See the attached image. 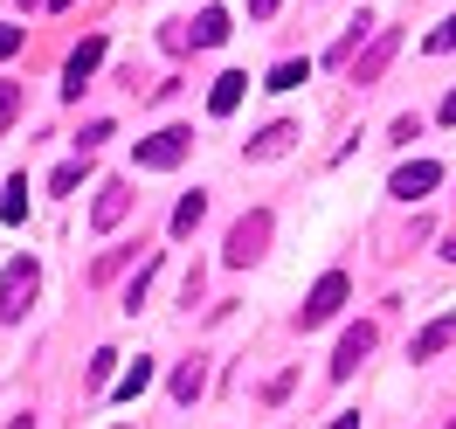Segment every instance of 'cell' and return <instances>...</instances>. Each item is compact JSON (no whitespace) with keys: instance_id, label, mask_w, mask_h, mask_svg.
Masks as SVG:
<instances>
[{"instance_id":"6da1fadb","label":"cell","mask_w":456,"mask_h":429,"mask_svg":"<svg viewBox=\"0 0 456 429\" xmlns=\"http://www.w3.org/2000/svg\"><path fill=\"white\" fill-rule=\"evenodd\" d=\"M35 285H42V270H35V257H14V263H7V277H0V326H14V318L28 312Z\"/></svg>"},{"instance_id":"7a4b0ae2","label":"cell","mask_w":456,"mask_h":429,"mask_svg":"<svg viewBox=\"0 0 456 429\" xmlns=\"http://www.w3.org/2000/svg\"><path fill=\"white\" fill-rule=\"evenodd\" d=\"M339 305H346V277H339V270H325V277L312 285V298L297 305V326H305V333H318L325 318H339Z\"/></svg>"},{"instance_id":"3957f363","label":"cell","mask_w":456,"mask_h":429,"mask_svg":"<svg viewBox=\"0 0 456 429\" xmlns=\"http://www.w3.org/2000/svg\"><path fill=\"white\" fill-rule=\"evenodd\" d=\"M263 243H270V208H249V215L228 229V250H222V257H228V263H256Z\"/></svg>"},{"instance_id":"277c9868","label":"cell","mask_w":456,"mask_h":429,"mask_svg":"<svg viewBox=\"0 0 456 429\" xmlns=\"http://www.w3.org/2000/svg\"><path fill=\"white\" fill-rule=\"evenodd\" d=\"M187 153H194V132H180V125H167V132H152V139H139V167L167 173V167H180Z\"/></svg>"},{"instance_id":"5b68a950","label":"cell","mask_w":456,"mask_h":429,"mask_svg":"<svg viewBox=\"0 0 456 429\" xmlns=\"http://www.w3.org/2000/svg\"><path fill=\"white\" fill-rule=\"evenodd\" d=\"M97 62H104V35L77 42V49H69V62H62V97H84L90 77H97Z\"/></svg>"},{"instance_id":"8992f818","label":"cell","mask_w":456,"mask_h":429,"mask_svg":"<svg viewBox=\"0 0 456 429\" xmlns=\"http://www.w3.org/2000/svg\"><path fill=\"white\" fill-rule=\"evenodd\" d=\"M373 340H380V333H373L367 318H360V326H346V333H339V353H332V381H353L360 360L373 353Z\"/></svg>"},{"instance_id":"52a82bcc","label":"cell","mask_w":456,"mask_h":429,"mask_svg":"<svg viewBox=\"0 0 456 429\" xmlns=\"http://www.w3.org/2000/svg\"><path fill=\"white\" fill-rule=\"evenodd\" d=\"M436 180H443V167H436V160H408V167H401L395 180H387V194H401V201H422L428 187H436Z\"/></svg>"},{"instance_id":"ba28073f","label":"cell","mask_w":456,"mask_h":429,"mask_svg":"<svg viewBox=\"0 0 456 429\" xmlns=\"http://www.w3.org/2000/svg\"><path fill=\"white\" fill-rule=\"evenodd\" d=\"M125 215H132V194H125V180H104V187H97V208H90V222H97V229H118Z\"/></svg>"},{"instance_id":"9c48e42d","label":"cell","mask_w":456,"mask_h":429,"mask_svg":"<svg viewBox=\"0 0 456 429\" xmlns=\"http://www.w3.org/2000/svg\"><path fill=\"white\" fill-rule=\"evenodd\" d=\"M395 49H401V29H380V42H373L367 56H360V70H353V84H373V77L395 62Z\"/></svg>"},{"instance_id":"30bf717a","label":"cell","mask_w":456,"mask_h":429,"mask_svg":"<svg viewBox=\"0 0 456 429\" xmlns=\"http://www.w3.org/2000/svg\"><path fill=\"white\" fill-rule=\"evenodd\" d=\"M242 97H249V77H242V70H228V77H215V90H208V111L228 118L235 104H242Z\"/></svg>"},{"instance_id":"8fae6325","label":"cell","mask_w":456,"mask_h":429,"mask_svg":"<svg viewBox=\"0 0 456 429\" xmlns=\"http://www.w3.org/2000/svg\"><path fill=\"white\" fill-rule=\"evenodd\" d=\"M443 346H456V318H436V326H428L422 340L408 346V360H436V353H443Z\"/></svg>"},{"instance_id":"7c38bea8","label":"cell","mask_w":456,"mask_h":429,"mask_svg":"<svg viewBox=\"0 0 456 429\" xmlns=\"http://www.w3.org/2000/svg\"><path fill=\"white\" fill-rule=\"evenodd\" d=\"M290 139H297V125H263L256 139H249V160H277Z\"/></svg>"},{"instance_id":"4fadbf2b","label":"cell","mask_w":456,"mask_h":429,"mask_svg":"<svg viewBox=\"0 0 456 429\" xmlns=\"http://www.w3.org/2000/svg\"><path fill=\"white\" fill-rule=\"evenodd\" d=\"M187 35H194L200 49H215V42H228V14H222V7H200V14H194V29H187Z\"/></svg>"},{"instance_id":"5bb4252c","label":"cell","mask_w":456,"mask_h":429,"mask_svg":"<svg viewBox=\"0 0 456 429\" xmlns=\"http://www.w3.org/2000/svg\"><path fill=\"white\" fill-rule=\"evenodd\" d=\"M200 388H208V367H200V360H187V367L173 374V401H180V408H187V401H194Z\"/></svg>"},{"instance_id":"9a60e30c","label":"cell","mask_w":456,"mask_h":429,"mask_svg":"<svg viewBox=\"0 0 456 429\" xmlns=\"http://www.w3.org/2000/svg\"><path fill=\"white\" fill-rule=\"evenodd\" d=\"M145 388H152V360H145V353H139V360L125 367V381H118V401H139Z\"/></svg>"},{"instance_id":"2e32d148","label":"cell","mask_w":456,"mask_h":429,"mask_svg":"<svg viewBox=\"0 0 456 429\" xmlns=\"http://www.w3.org/2000/svg\"><path fill=\"white\" fill-rule=\"evenodd\" d=\"M200 215H208V194H187L180 208H173V235H194V229H200Z\"/></svg>"},{"instance_id":"e0dca14e","label":"cell","mask_w":456,"mask_h":429,"mask_svg":"<svg viewBox=\"0 0 456 429\" xmlns=\"http://www.w3.org/2000/svg\"><path fill=\"white\" fill-rule=\"evenodd\" d=\"M28 215V180H7V194H0V222H21Z\"/></svg>"},{"instance_id":"ac0fdd59","label":"cell","mask_w":456,"mask_h":429,"mask_svg":"<svg viewBox=\"0 0 456 429\" xmlns=\"http://www.w3.org/2000/svg\"><path fill=\"white\" fill-rule=\"evenodd\" d=\"M305 77H312V62H277V70H270V84H263V90H297Z\"/></svg>"},{"instance_id":"d6986e66","label":"cell","mask_w":456,"mask_h":429,"mask_svg":"<svg viewBox=\"0 0 456 429\" xmlns=\"http://www.w3.org/2000/svg\"><path fill=\"white\" fill-rule=\"evenodd\" d=\"M367 29H373V21H367V14H360V21H353V29L339 35V49H332V56H325V62H346V56H353V49H360V35H367Z\"/></svg>"},{"instance_id":"ffe728a7","label":"cell","mask_w":456,"mask_h":429,"mask_svg":"<svg viewBox=\"0 0 456 429\" xmlns=\"http://www.w3.org/2000/svg\"><path fill=\"white\" fill-rule=\"evenodd\" d=\"M111 367H118L111 346H104V353H90V388H104V381H111Z\"/></svg>"},{"instance_id":"44dd1931","label":"cell","mask_w":456,"mask_h":429,"mask_svg":"<svg viewBox=\"0 0 456 429\" xmlns=\"http://www.w3.org/2000/svg\"><path fill=\"white\" fill-rule=\"evenodd\" d=\"M104 139H111V125H104V118H90V125H84V139H77V145H84V153H97Z\"/></svg>"},{"instance_id":"7402d4cb","label":"cell","mask_w":456,"mask_h":429,"mask_svg":"<svg viewBox=\"0 0 456 429\" xmlns=\"http://www.w3.org/2000/svg\"><path fill=\"white\" fill-rule=\"evenodd\" d=\"M49 187H56V194H77V187H84V167H56V180H49Z\"/></svg>"},{"instance_id":"603a6c76","label":"cell","mask_w":456,"mask_h":429,"mask_svg":"<svg viewBox=\"0 0 456 429\" xmlns=\"http://www.w3.org/2000/svg\"><path fill=\"white\" fill-rule=\"evenodd\" d=\"M428 49H436V56H443V49H456V14H450V21H443L436 35H428Z\"/></svg>"},{"instance_id":"cb8c5ba5","label":"cell","mask_w":456,"mask_h":429,"mask_svg":"<svg viewBox=\"0 0 456 429\" xmlns=\"http://www.w3.org/2000/svg\"><path fill=\"white\" fill-rule=\"evenodd\" d=\"M14 49H21V29H14V21H0V62L14 56Z\"/></svg>"},{"instance_id":"d4e9b609","label":"cell","mask_w":456,"mask_h":429,"mask_svg":"<svg viewBox=\"0 0 456 429\" xmlns=\"http://www.w3.org/2000/svg\"><path fill=\"white\" fill-rule=\"evenodd\" d=\"M14 111H21V90H14V84H0V125H7Z\"/></svg>"},{"instance_id":"484cf974","label":"cell","mask_w":456,"mask_h":429,"mask_svg":"<svg viewBox=\"0 0 456 429\" xmlns=\"http://www.w3.org/2000/svg\"><path fill=\"white\" fill-rule=\"evenodd\" d=\"M249 14H256V21H270V14H277V0H249Z\"/></svg>"},{"instance_id":"4316f807","label":"cell","mask_w":456,"mask_h":429,"mask_svg":"<svg viewBox=\"0 0 456 429\" xmlns=\"http://www.w3.org/2000/svg\"><path fill=\"white\" fill-rule=\"evenodd\" d=\"M436 118H443V125H456V90L443 97V111H436Z\"/></svg>"},{"instance_id":"83f0119b","label":"cell","mask_w":456,"mask_h":429,"mask_svg":"<svg viewBox=\"0 0 456 429\" xmlns=\"http://www.w3.org/2000/svg\"><path fill=\"white\" fill-rule=\"evenodd\" d=\"M443 257H450V263H456V229H450V235H443Z\"/></svg>"},{"instance_id":"f1b7e54d","label":"cell","mask_w":456,"mask_h":429,"mask_svg":"<svg viewBox=\"0 0 456 429\" xmlns=\"http://www.w3.org/2000/svg\"><path fill=\"white\" fill-rule=\"evenodd\" d=\"M325 429H360V416H339V423H325Z\"/></svg>"},{"instance_id":"f546056e","label":"cell","mask_w":456,"mask_h":429,"mask_svg":"<svg viewBox=\"0 0 456 429\" xmlns=\"http://www.w3.org/2000/svg\"><path fill=\"white\" fill-rule=\"evenodd\" d=\"M7 429H35V423H28V416H14V423H7Z\"/></svg>"},{"instance_id":"4dcf8cb0","label":"cell","mask_w":456,"mask_h":429,"mask_svg":"<svg viewBox=\"0 0 456 429\" xmlns=\"http://www.w3.org/2000/svg\"><path fill=\"white\" fill-rule=\"evenodd\" d=\"M49 7H56V14H62V7H77V0H49Z\"/></svg>"},{"instance_id":"1f68e13d","label":"cell","mask_w":456,"mask_h":429,"mask_svg":"<svg viewBox=\"0 0 456 429\" xmlns=\"http://www.w3.org/2000/svg\"><path fill=\"white\" fill-rule=\"evenodd\" d=\"M450 429H456V423H450Z\"/></svg>"}]
</instances>
